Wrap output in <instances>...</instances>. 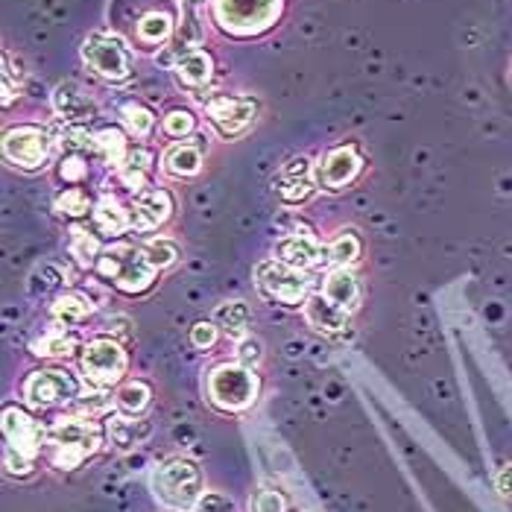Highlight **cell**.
Wrapping results in <instances>:
<instances>
[{"mask_svg": "<svg viewBox=\"0 0 512 512\" xmlns=\"http://www.w3.org/2000/svg\"><path fill=\"white\" fill-rule=\"evenodd\" d=\"M94 267H97V276L103 281H112L120 293H129V296H138V293L150 290L158 273V267L150 261L147 249L126 246V243L103 249Z\"/></svg>", "mask_w": 512, "mask_h": 512, "instance_id": "6da1fadb", "label": "cell"}, {"mask_svg": "<svg viewBox=\"0 0 512 512\" xmlns=\"http://www.w3.org/2000/svg\"><path fill=\"white\" fill-rule=\"evenodd\" d=\"M50 460L56 469H79L103 448V428L91 419H56L50 428Z\"/></svg>", "mask_w": 512, "mask_h": 512, "instance_id": "7a4b0ae2", "label": "cell"}, {"mask_svg": "<svg viewBox=\"0 0 512 512\" xmlns=\"http://www.w3.org/2000/svg\"><path fill=\"white\" fill-rule=\"evenodd\" d=\"M153 492L167 510H194L202 492V469L191 457H170L153 472Z\"/></svg>", "mask_w": 512, "mask_h": 512, "instance_id": "3957f363", "label": "cell"}, {"mask_svg": "<svg viewBox=\"0 0 512 512\" xmlns=\"http://www.w3.org/2000/svg\"><path fill=\"white\" fill-rule=\"evenodd\" d=\"M261 381L246 363H220L208 375V398L226 413H243L255 404Z\"/></svg>", "mask_w": 512, "mask_h": 512, "instance_id": "277c9868", "label": "cell"}, {"mask_svg": "<svg viewBox=\"0 0 512 512\" xmlns=\"http://www.w3.org/2000/svg\"><path fill=\"white\" fill-rule=\"evenodd\" d=\"M255 287L267 302L299 308L308 293V276L299 267H290L278 258H267L255 267Z\"/></svg>", "mask_w": 512, "mask_h": 512, "instance_id": "5b68a950", "label": "cell"}, {"mask_svg": "<svg viewBox=\"0 0 512 512\" xmlns=\"http://www.w3.org/2000/svg\"><path fill=\"white\" fill-rule=\"evenodd\" d=\"M82 59L97 77L109 79V82H126L132 77L129 50L115 33H106V30L88 33V39L82 41Z\"/></svg>", "mask_w": 512, "mask_h": 512, "instance_id": "8992f818", "label": "cell"}, {"mask_svg": "<svg viewBox=\"0 0 512 512\" xmlns=\"http://www.w3.org/2000/svg\"><path fill=\"white\" fill-rule=\"evenodd\" d=\"M217 21L235 36H252L267 30L281 12V0H217Z\"/></svg>", "mask_w": 512, "mask_h": 512, "instance_id": "52a82bcc", "label": "cell"}, {"mask_svg": "<svg viewBox=\"0 0 512 512\" xmlns=\"http://www.w3.org/2000/svg\"><path fill=\"white\" fill-rule=\"evenodd\" d=\"M82 372H85L88 384H94L97 390H106V387L118 384L123 372H126L123 346L112 337H94L82 352Z\"/></svg>", "mask_w": 512, "mask_h": 512, "instance_id": "ba28073f", "label": "cell"}, {"mask_svg": "<svg viewBox=\"0 0 512 512\" xmlns=\"http://www.w3.org/2000/svg\"><path fill=\"white\" fill-rule=\"evenodd\" d=\"M205 115L211 120V126L223 135V138H240L255 118H258V103L252 97H229V94H217V97H205L202 100Z\"/></svg>", "mask_w": 512, "mask_h": 512, "instance_id": "9c48e42d", "label": "cell"}, {"mask_svg": "<svg viewBox=\"0 0 512 512\" xmlns=\"http://www.w3.org/2000/svg\"><path fill=\"white\" fill-rule=\"evenodd\" d=\"M77 375L68 369H39L24 381V398L33 407H53V404H71L79 398Z\"/></svg>", "mask_w": 512, "mask_h": 512, "instance_id": "30bf717a", "label": "cell"}, {"mask_svg": "<svg viewBox=\"0 0 512 512\" xmlns=\"http://www.w3.org/2000/svg\"><path fill=\"white\" fill-rule=\"evenodd\" d=\"M50 135L33 126V123H24V126H15L3 135V156L9 158L12 164L24 167V170H39L47 164L50 156Z\"/></svg>", "mask_w": 512, "mask_h": 512, "instance_id": "8fae6325", "label": "cell"}, {"mask_svg": "<svg viewBox=\"0 0 512 512\" xmlns=\"http://www.w3.org/2000/svg\"><path fill=\"white\" fill-rule=\"evenodd\" d=\"M3 436H6L9 448H15L24 457L36 460L41 454V448L50 442V428H44L41 422H36L24 407L9 404L3 410Z\"/></svg>", "mask_w": 512, "mask_h": 512, "instance_id": "7c38bea8", "label": "cell"}, {"mask_svg": "<svg viewBox=\"0 0 512 512\" xmlns=\"http://www.w3.org/2000/svg\"><path fill=\"white\" fill-rule=\"evenodd\" d=\"M360 170H363V158L357 153L355 144H340L319 158L316 185H322L325 191H343L346 185L355 182Z\"/></svg>", "mask_w": 512, "mask_h": 512, "instance_id": "4fadbf2b", "label": "cell"}, {"mask_svg": "<svg viewBox=\"0 0 512 512\" xmlns=\"http://www.w3.org/2000/svg\"><path fill=\"white\" fill-rule=\"evenodd\" d=\"M316 173L314 164L308 156H293L284 161V167L278 170V176L273 179V191L281 202L287 205H302L305 199H311L316 188Z\"/></svg>", "mask_w": 512, "mask_h": 512, "instance_id": "5bb4252c", "label": "cell"}, {"mask_svg": "<svg viewBox=\"0 0 512 512\" xmlns=\"http://www.w3.org/2000/svg\"><path fill=\"white\" fill-rule=\"evenodd\" d=\"M278 261L290 264V267H299V270H311L316 264H325L328 261V246H322L311 232L305 235H287L281 237L276 243Z\"/></svg>", "mask_w": 512, "mask_h": 512, "instance_id": "9a60e30c", "label": "cell"}, {"mask_svg": "<svg viewBox=\"0 0 512 512\" xmlns=\"http://www.w3.org/2000/svg\"><path fill=\"white\" fill-rule=\"evenodd\" d=\"M53 109L65 123H85L97 118V103L94 97L79 85V82H62L53 91Z\"/></svg>", "mask_w": 512, "mask_h": 512, "instance_id": "2e32d148", "label": "cell"}, {"mask_svg": "<svg viewBox=\"0 0 512 512\" xmlns=\"http://www.w3.org/2000/svg\"><path fill=\"white\" fill-rule=\"evenodd\" d=\"M170 214H173V197L167 191H161V188L141 191L135 208H132V229L153 232L170 220Z\"/></svg>", "mask_w": 512, "mask_h": 512, "instance_id": "e0dca14e", "label": "cell"}, {"mask_svg": "<svg viewBox=\"0 0 512 512\" xmlns=\"http://www.w3.org/2000/svg\"><path fill=\"white\" fill-rule=\"evenodd\" d=\"M173 77L176 82L182 85V88H188V91H199V88H205L211 77H214V59H211V53H205V50H188V53H182L176 62H173Z\"/></svg>", "mask_w": 512, "mask_h": 512, "instance_id": "ac0fdd59", "label": "cell"}, {"mask_svg": "<svg viewBox=\"0 0 512 512\" xmlns=\"http://www.w3.org/2000/svg\"><path fill=\"white\" fill-rule=\"evenodd\" d=\"M305 319H308L311 328L322 331V334H340V331L349 328L352 314L343 311V308H337V305H334L331 299H325L322 293H314V296L305 302Z\"/></svg>", "mask_w": 512, "mask_h": 512, "instance_id": "d6986e66", "label": "cell"}, {"mask_svg": "<svg viewBox=\"0 0 512 512\" xmlns=\"http://www.w3.org/2000/svg\"><path fill=\"white\" fill-rule=\"evenodd\" d=\"M325 299H331L337 308L355 314L357 305H360V284H357L355 273L349 267H334L328 276H325V284L319 290Z\"/></svg>", "mask_w": 512, "mask_h": 512, "instance_id": "ffe728a7", "label": "cell"}, {"mask_svg": "<svg viewBox=\"0 0 512 512\" xmlns=\"http://www.w3.org/2000/svg\"><path fill=\"white\" fill-rule=\"evenodd\" d=\"M106 434L112 439V445L120 451H132L141 442H147L153 436V425L147 419H135V416H112L106 422Z\"/></svg>", "mask_w": 512, "mask_h": 512, "instance_id": "44dd1931", "label": "cell"}, {"mask_svg": "<svg viewBox=\"0 0 512 512\" xmlns=\"http://www.w3.org/2000/svg\"><path fill=\"white\" fill-rule=\"evenodd\" d=\"M161 167L167 176L173 179H191L197 176L199 167H202V144L199 141H182V144H173L164 158H161Z\"/></svg>", "mask_w": 512, "mask_h": 512, "instance_id": "7402d4cb", "label": "cell"}, {"mask_svg": "<svg viewBox=\"0 0 512 512\" xmlns=\"http://www.w3.org/2000/svg\"><path fill=\"white\" fill-rule=\"evenodd\" d=\"M150 167H153V153L147 147H135L129 150L126 158L118 164L120 182L132 191H144L147 188V176H150Z\"/></svg>", "mask_w": 512, "mask_h": 512, "instance_id": "603a6c76", "label": "cell"}, {"mask_svg": "<svg viewBox=\"0 0 512 512\" xmlns=\"http://www.w3.org/2000/svg\"><path fill=\"white\" fill-rule=\"evenodd\" d=\"M50 311H53V319L62 322V325H79V322H85V319L91 316L94 305H91V299H85L82 293L71 290V293H59Z\"/></svg>", "mask_w": 512, "mask_h": 512, "instance_id": "cb8c5ba5", "label": "cell"}, {"mask_svg": "<svg viewBox=\"0 0 512 512\" xmlns=\"http://www.w3.org/2000/svg\"><path fill=\"white\" fill-rule=\"evenodd\" d=\"M249 305L246 302H240V299H232V302H223L217 311H214V322H217V328H223L229 337H235V340H243L246 337V328H249Z\"/></svg>", "mask_w": 512, "mask_h": 512, "instance_id": "d4e9b609", "label": "cell"}, {"mask_svg": "<svg viewBox=\"0 0 512 512\" xmlns=\"http://www.w3.org/2000/svg\"><path fill=\"white\" fill-rule=\"evenodd\" d=\"M94 229L100 232V235H120V232H126L129 226H132V214H126L123 208H120L115 199H103L94 211Z\"/></svg>", "mask_w": 512, "mask_h": 512, "instance_id": "484cf974", "label": "cell"}, {"mask_svg": "<svg viewBox=\"0 0 512 512\" xmlns=\"http://www.w3.org/2000/svg\"><path fill=\"white\" fill-rule=\"evenodd\" d=\"M170 36H173V15H167V12H147L135 27V39L141 44H150V47L164 44Z\"/></svg>", "mask_w": 512, "mask_h": 512, "instance_id": "4316f807", "label": "cell"}, {"mask_svg": "<svg viewBox=\"0 0 512 512\" xmlns=\"http://www.w3.org/2000/svg\"><path fill=\"white\" fill-rule=\"evenodd\" d=\"M30 349L39 357H71L79 349V337L59 328V331H50V334L39 337Z\"/></svg>", "mask_w": 512, "mask_h": 512, "instance_id": "83f0119b", "label": "cell"}, {"mask_svg": "<svg viewBox=\"0 0 512 512\" xmlns=\"http://www.w3.org/2000/svg\"><path fill=\"white\" fill-rule=\"evenodd\" d=\"M115 404H118V410L123 416H141L153 404V390L144 381H129L118 393Z\"/></svg>", "mask_w": 512, "mask_h": 512, "instance_id": "f1b7e54d", "label": "cell"}, {"mask_svg": "<svg viewBox=\"0 0 512 512\" xmlns=\"http://www.w3.org/2000/svg\"><path fill=\"white\" fill-rule=\"evenodd\" d=\"M120 118H123V126L135 135V138H147L156 126V115L153 109H147L141 100H126L120 106Z\"/></svg>", "mask_w": 512, "mask_h": 512, "instance_id": "f546056e", "label": "cell"}, {"mask_svg": "<svg viewBox=\"0 0 512 512\" xmlns=\"http://www.w3.org/2000/svg\"><path fill=\"white\" fill-rule=\"evenodd\" d=\"M94 141H97V150H100L103 161H109V164H120V161L126 158V153H129L123 132H120V129H115V126H106V129H100V132L94 135Z\"/></svg>", "mask_w": 512, "mask_h": 512, "instance_id": "4dcf8cb0", "label": "cell"}, {"mask_svg": "<svg viewBox=\"0 0 512 512\" xmlns=\"http://www.w3.org/2000/svg\"><path fill=\"white\" fill-rule=\"evenodd\" d=\"M53 208H56V214H62V217L82 220V217H88V211H91V199H88V194H85L82 188H65V191L56 197Z\"/></svg>", "mask_w": 512, "mask_h": 512, "instance_id": "1f68e13d", "label": "cell"}, {"mask_svg": "<svg viewBox=\"0 0 512 512\" xmlns=\"http://www.w3.org/2000/svg\"><path fill=\"white\" fill-rule=\"evenodd\" d=\"M100 252H103V249H100V240H97V235H91V232H85V229H79V226L71 229V255L77 258L82 267L97 264Z\"/></svg>", "mask_w": 512, "mask_h": 512, "instance_id": "d6a6232c", "label": "cell"}, {"mask_svg": "<svg viewBox=\"0 0 512 512\" xmlns=\"http://www.w3.org/2000/svg\"><path fill=\"white\" fill-rule=\"evenodd\" d=\"M360 258V240L355 232H343L331 246H328V264L331 267H349Z\"/></svg>", "mask_w": 512, "mask_h": 512, "instance_id": "836d02e7", "label": "cell"}, {"mask_svg": "<svg viewBox=\"0 0 512 512\" xmlns=\"http://www.w3.org/2000/svg\"><path fill=\"white\" fill-rule=\"evenodd\" d=\"M147 255H150V261L156 264L158 270H164V267H170V264L179 261V243L176 240H167V237H158V240H150Z\"/></svg>", "mask_w": 512, "mask_h": 512, "instance_id": "e575fe53", "label": "cell"}, {"mask_svg": "<svg viewBox=\"0 0 512 512\" xmlns=\"http://www.w3.org/2000/svg\"><path fill=\"white\" fill-rule=\"evenodd\" d=\"M161 126H164V132H167L170 138H185V135H191V132H194L197 118H194L191 112H185V109H173V112H167V115H164Z\"/></svg>", "mask_w": 512, "mask_h": 512, "instance_id": "d590c367", "label": "cell"}, {"mask_svg": "<svg viewBox=\"0 0 512 512\" xmlns=\"http://www.w3.org/2000/svg\"><path fill=\"white\" fill-rule=\"evenodd\" d=\"M249 512H287V501L278 489H258L249 501Z\"/></svg>", "mask_w": 512, "mask_h": 512, "instance_id": "8d00e7d4", "label": "cell"}, {"mask_svg": "<svg viewBox=\"0 0 512 512\" xmlns=\"http://www.w3.org/2000/svg\"><path fill=\"white\" fill-rule=\"evenodd\" d=\"M79 410V416L85 419H94V416H106L112 410V398L106 393H94V395H82L74 401Z\"/></svg>", "mask_w": 512, "mask_h": 512, "instance_id": "74e56055", "label": "cell"}, {"mask_svg": "<svg viewBox=\"0 0 512 512\" xmlns=\"http://www.w3.org/2000/svg\"><path fill=\"white\" fill-rule=\"evenodd\" d=\"M85 173H88L85 153H62V161H59V176H62L65 182H79Z\"/></svg>", "mask_w": 512, "mask_h": 512, "instance_id": "f35d334b", "label": "cell"}, {"mask_svg": "<svg viewBox=\"0 0 512 512\" xmlns=\"http://www.w3.org/2000/svg\"><path fill=\"white\" fill-rule=\"evenodd\" d=\"M18 91H21V68H15L12 56L3 53V106H9Z\"/></svg>", "mask_w": 512, "mask_h": 512, "instance_id": "ab89813d", "label": "cell"}, {"mask_svg": "<svg viewBox=\"0 0 512 512\" xmlns=\"http://www.w3.org/2000/svg\"><path fill=\"white\" fill-rule=\"evenodd\" d=\"M194 512H237L235 501L229 495H220V492H205L197 501Z\"/></svg>", "mask_w": 512, "mask_h": 512, "instance_id": "60d3db41", "label": "cell"}, {"mask_svg": "<svg viewBox=\"0 0 512 512\" xmlns=\"http://www.w3.org/2000/svg\"><path fill=\"white\" fill-rule=\"evenodd\" d=\"M3 466H6V472L15 474V477H27V474L33 472V460L30 457H24L21 451H15V448H3Z\"/></svg>", "mask_w": 512, "mask_h": 512, "instance_id": "b9f144b4", "label": "cell"}, {"mask_svg": "<svg viewBox=\"0 0 512 512\" xmlns=\"http://www.w3.org/2000/svg\"><path fill=\"white\" fill-rule=\"evenodd\" d=\"M217 322H197L194 328H191V346L194 349H211L214 343H217Z\"/></svg>", "mask_w": 512, "mask_h": 512, "instance_id": "7bdbcfd3", "label": "cell"}, {"mask_svg": "<svg viewBox=\"0 0 512 512\" xmlns=\"http://www.w3.org/2000/svg\"><path fill=\"white\" fill-rule=\"evenodd\" d=\"M237 357H240V363H246V366H252V363H258L261 357H264V346H261V340L258 337H243V340H237Z\"/></svg>", "mask_w": 512, "mask_h": 512, "instance_id": "ee69618b", "label": "cell"}, {"mask_svg": "<svg viewBox=\"0 0 512 512\" xmlns=\"http://www.w3.org/2000/svg\"><path fill=\"white\" fill-rule=\"evenodd\" d=\"M498 489H501V495H504V498H512V466L498 477Z\"/></svg>", "mask_w": 512, "mask_h": 512, "instance_id": "f6af8a7d", "label": "cell"}, {"mask_svg": "<svg viewBox=\"0 0 512 512\" xmlns=\"http://www.w3.org/2000/svg\"><path fill=\"white\" fill-rule=\"evenodd\" d=\"M205 3H208V0H179V6H182V9H194V12H199Z\"/></svg>", "mask_w": 512, "mask_h": 512, "instance_id": "bcb514c9", "label": "cell"}]
</instances>
